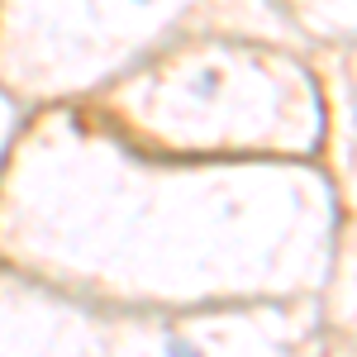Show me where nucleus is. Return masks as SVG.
<instances>
[{
    "label": "nucleus",
    "instance_id": "1",
    "mask_svg": "<svg viewBox=\"0 0 357 357\" xmlns=\"http://www.w3.org/2000/svg\"><path fill=\"white\" fill-rule=\"evenodd\" d=\"M172 357H205L195 343H172Z\"/></svg>",
    "mask_w": 357,
    "mask_h": 357
}]
</instances>
